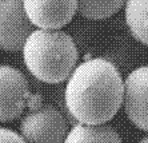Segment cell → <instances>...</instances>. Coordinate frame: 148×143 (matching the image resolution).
<instances>
[{
    "instance_id": "obj_1",
    "label": "cell",
    "mask_w": 148,
    "mask_h": 143,
    "mask_svg": "<svg viewBox=\"0 0 148 143\" xmlns=\"http://www.w3.org/2000/svg\"><path fill=\"white\" fill-rule=\"evenodd\" d=\"M124 100V83L114 63L106 59L83 62L71 74L66 106L75 120L104 124L117 114Z\"/></svg>"
},
{
    "instance_id": "obj_2",
    "label": "cell",
    "mask_w": 148,
    "mask_h": 143,
    "mask_svg": "<svg viewBox=\"0 0 148 143\" xmlns=\"http://www.w3.org/2000/svg\"><path fill=\"white\" fill-rule=\"evenodd\" d=\"M28 71L45 83H60L71 76L77 62V50L72 38L63 31L36 30L23 48Z\"/></svg>"
},
{
    "instance_id": "obj_3",
    "label": "cell",
    "mask_w": 148,
    "mask_h": 143,
    "mask_svg": "<svg viewBox=\"0 0 148 143\" xmlns=\"http://www.w3.org/2000/svg\"><path fill=\"white\" fill-rule=\"evenodd\" d=\"M67 131L64 116L52 106L34 108L20 123L21 136L27 143H64Z\"/></svg>"
},
{
    "instance_id": "obj_4",
    "label": "cell",
    "mask_w": 148,
    "mask_h": 143,
    "mask_svg": "<svg viewBox=\"0 0 148 143\" xmlns=\"http://www.w3.org/2000/svg\"><path fill=\"white\" fill-rule=\"evenodd\" d=\"M24 75L10 66H0V122H11L21 115L25 106L38 107Z\"/></svg>"
},
{
    "instance_id": "obj_5",
    "label": "cell",
    "mask_w": 148,
    "mask_h": 143,
    "mask_svg": "<svg viewBox=\"0 0 148 143\" xmlns=\"http://www.w3.org/2000/svg\"><path fill=\"white\" fill-rule=\"evenodd\" d=\"M34 31L24 0H0V48L10 52L20 51Z\"/></svg>"
},
{
    "instance_id": "obj_6",
    "label": "cell",
    "mask_w": 148,
    "mask_h": 143,
    "mask_svg": "<svg viewBox=\"0 0 148 143\" xmlns=\"http://www.w3.org/2000/svg\"><path fill=\"white\" fill-rule=\"evenodd\" d=\"M124 110L132 124L148 131V66L134 70L125 79Z\"/></svg>"
},
{
    "instance_id": "obj_7",
    "label": "cell",
    "mask_w": 148,
    "mask_h": 143,
    "mask_svg": "<svg viewBox=\"0 0 148 143\" xmlns=\"http://www.w3.org/2000/svg\"><path fill=\"white\" fill-rule=\"evenodd\" d=\"M24 8L34 25L60 30L72 20L77 11V0H24Z\"/></svg>"
},
{
    "instance_id": "obj_8",
    "label": "cell",
    "mask_w": 148,
    "mask_h": 143,
    "mask_svg": "<svg viewBox=\"0 0 148 143\" xmlns=\"http://www.w3.org/2000/svg\"><path fill=\"white\" fill-rule=\"evenodd\" d=\"M64 143H123L120 135L108 124L77 123L68 133Z\"/></svg>"
},
{
    "instance_id": "obj_9",
    "label": "cell",
    "mask_w": 148,
    "mask_h": 143,
    "mask_svg": "<svg viewBox=\"0 0 148 143\" xmlns=\"http://www.w3.org/2000/svg\"><path fill=\"white\" fill-rule=\"evenodd\" d=\"M125 21L131 35L148 45V0H127Z\"/></svg>"
},
{
    "instance_id": "obj_10",
    "label": "cell",
    "mask_w": 148,
    "mask_h": 143,
    "mask_svg": "<svg viewBox=\"0 0 148 143\" xmlns=\"http://www.w3.org/2000/svg\"><path fill=\"white\" fill-rule=\"evenodd\" d=\"M127 0H77V11L91 20L107 19L121 10Z\"/></svg>"
},
{
    "instance_id": "obj_11",
    "label": "cell",
    "mask_w": 148,
    "mask_h": 143,
    "mask_svg": "<svg viewBox=\"0 0 148 143\" xmlns=\"http://www.w3.org/2000/svg\"><path fill=\"white\" fill-rule=\"evenodd\" d=\"M0 143H27L24 138L17 133L0 127Z\"/></svg>"
},
{
    "instance_id": "obj_12",
    "label": "cell",
    "mask_w": 148,
    "mask_h": 143,
    "mask_svg": "<svg viewBox=\"0 0 148 143\" xmlns=\"http://www.w3.org/2000/svg\"><path fill=\"white\" fill-rule=\"evenodd\" d=\"M139 143H148V136H145V138H143V139H141Z\"/></svg>"
}]
</instances>
